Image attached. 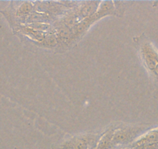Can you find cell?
I'll return each instance as SVG.
<instances>
[{
	"mask_svg": "<svg viewBox=\"0 0 158 149\" xmlns=\"http://www.w3.org/2000/svg\"><path fill=\"white\" fill-rule=\"evenodd\" d=\"M140 53L147 69L158 79V52L150 43H144L141 46Z\"/></svg>",
	"mask_w": 158,
	"mask_h": 149,
	"instance_id": "cell-1",
	"label": "cell"
},
{
	"mask_svg": "<svg viewBox=\"0 0 158 149\" xmlns=\"http://www.w3.org/2000/svg\"><path fill=\"white\" fill-rule=\"evenodd\" d=\"M137 130L131 127H124L114 130L113 136H112V147L118 144H127L130 142L136 135Z\"/></svg>",
	"mask_w": 158,
	"mask_h": 149,
	"instance_id": "cell-2",
	"label": "cell"
},
{
	"mask_svg": "<svg viewBox=\"0 0 158 149\" xmlns=\"http://www.w3.org/2000/svg\"><path fill=\"white\" fill-rule=\"evenodd\" d=\"M92 137H76L64 143L60 149H89L94 144Z\"/></svg>",
	"mask_w": 158,
	"mask_h": 149,
	"instance_id": "cell-3",
	"label": "cell"
},
{
	"mask_svg": "<svg viewBox=\"0 0 158 149\" xmlns=\"http://www.w3.org/2000/svg\"><path fill=\"white\" fill-rule=\"evenodd\" d=\"M158 143V129L149 131L140 138H137L133 143V147L146 144H157Z\"/></svg>",
	"mask_w": 158,
	"mask_h": 149,
	"instance_id": "cell-4",
	"label": "cell"
},
{
	"mask_svg": "<svg viewBox=\"0 0 158 149\" xmlns=\"http://www.w3.org/2000/svg\"><path fill=\"white\" fill-rule=\"evenodd\" d=\"M114 130H109L100 138L95 149H111L112 147V140Z\"/></svg>",
	"mask_w": 158,
	"mask_h": 149,
	"instance_id": "cell-5",
	"label": "cell"
},
{
	"mask_svg": "<svg viewBox=\"0 0 158 149\" xmlns=\"http://www.w3.org/2000/svg\"><path fill=\"white\" fill-rule=\"evenodd\" d=\"M89 149H95V146H92V147H91Z\"/></svg>",
	"mask_w": 158,
	"mask_h": 149,
	"instance_id": "cell-6",
	"label": "cell"
},
{
	"mask_svg": "<svg viewBox=\"0 0 158 149\" xmlns=\"http://www.w3.org/2000/svg\"><path fill=\"white\" fill-rule=\"evenodd\" d=\"M120 149H133V148H129V147H124V148H120Z\"/></svg>",
	"mask_w": 158,
	"mask_h": 149,
	"instance_id": "cell-7",
	"label": "cell"
}]
</instances>
